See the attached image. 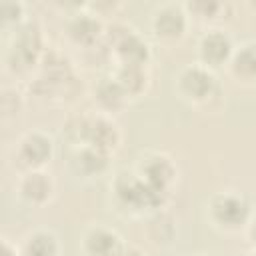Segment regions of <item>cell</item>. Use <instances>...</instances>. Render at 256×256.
Instances as JSON below:
<instances>
[{"mask_svg":"<svg viewBox=\"0 0 256 256\" xmlns=\"http://www.w3.org/2000/svg\"><path fill=\"white\" fill-rule=\"evenodd\" d=\"M246 234H248V244L252 248V256H256V216H252V220L248 222Z\"/></svg>","mask_w":256,"mask_h":256,"instance_id":"21","label":"cell"},{"mask_svg":"<svg viewBox=\"0 0 256 256\" xmlns=\"http://www.w3.org/2000/svg\"><path fill=\"white\" fill-rule=\"evenodd\" d=\"M124 240L114 228L104 224H92L84 230L80 238V252L82 256H118L124 248Z\"/></svg>","mask_w":256,"mask_h":256,"instance_id":"12","label":"cell"},{"mask_svg":"<svg viewBox=\"0 0 256 256\" xmlns=\"http://www.w3.org/2000/svg\"><path fill=\"white\" fill-rule=\"evenodd\" d=\"M14 156L22 172L42 170L54 156V140L44 130H28L20 136Z\"/></svg>","mask_w":256,"mask_h":256,"instance_id":"7","label":"cell"},{"mask_svg":"<svg viewBox=\"0 0 256 256\" xmlns=\"http://www.w3.org/2000/svg\"><path fill=\"white\" fill-rule=\"evenodd\" d=\"M2 22L4 26H14L18 28L24 24V4L22 2H2Z\"/></svg>","mask_w":256,"mask_h":256,"instance_id":"20","label":"cell"},{"mask_svg":"<svg viewBox=\"0 0 256 256\" xmlns=\"http://www.w3.org/2000/svg\"><path fill=\"white\" fill-rule=\"evenodd\" d=\"M0 254L2 256H22L20 254V246L12 244L8 238H2V252Z\"/></svg>","mask_w":256,"mask_h":256,"instance_id":"22","label":"cell"},{"mask_svg":"<svg viewBox=\"0 0 256 256\" xmlns=\"http://www.w3.org/2000/svg\"><path fill=\"white\" fill-rule=\"evenodd\" d=\"M234 42L232 38L218 26L208 28L206 32L200 34L198 42H196V54H198V62L204 64L206 68L214 70L220 66H226L232 58L234 52Z\"/></svg>","mask_w":256,"mask_h":256,"instance_id":"8","label":"cell"},{"mask_svg":"<svg viewBox=\"0 0 256 256\" xmlns=\"http://www.w3.org/2000/svg\"><path fill=\"white\" fill-rule=\"evenodd\" d=\"M206 216L212 228L220 232H238L252 220V206L248 198L236 190H222L210 196Z\"/></svg>","mask_w":256,"mask_h":256,"instance_id":"2","label":"cell"},{"mask_svg":"<svg viewBox=\"0 0 256 256\" xmlns=\"http://www.w3.org/2000/svg\"><path fill=\"white\" fill-rule=\"evenodd\" d=\"M112 78L120 84V88L128 94V98H138L148 90V70L146 66H130V64H116Z\"/></svg>","mask_w":256,"mask_h":256,"instance_id":"18","label":"cell"},{"mask_svg":"<svg viewBox=\"0 0 256 256\" xmlns=\"http://www.w3.org/2000/svg\"><path fill=\"white\" fill-rule=\"evenodd\" d=\"M114 194L116 202L124 206L126 210H134L136 214H142L146 208L156 210L162 208L168 192L156 190L148 182H144L136 172H120L114 180Z\"/></svg>","mask_w":256,"mask_h":256,"instance_id":"4","label":"cell"},{"mask_svg":"<svg viewBox=\"0 0 256 256\" xmlns=\"http://www.w3.org/2000/svg\"><path fill=\"white\" fill-rule=\"evenodd\" d=\"M244 256H248V254H244Z\"/></svg>","mask_w":256,"mask_h":256,"instance_id":"25","label":"cell"},{"mask_svg":"<svg viewBox=\"0 0 256 256\" xmlns=\"http://www.w3.org/2000/svg\"><path fill=\"white\" fill-rule=\"evenodd\" d=\"M174 90L182 102L198 110H212L220 104L222 86L214 74V70L204 64H188L178 70L174 78Z\"/></svg>","mask_w":256,"mask_h":256,"instance_id":"1","label":"cell"},{"mask_svg":"<svg viewBox=\"0 0 256 256\" xmlns=\"http://www.w3.org/2000/svg\"><path fill=\"white\" fill-rule=\"evenodd\" d=\"M44 46H42V30L36 20H26L18 28H14L12 44L6 52V66L14 74H24L40 64Z\"/></svg>","mask_w":256,"mask_h":256,"instance_id":"3","label":"cell"},{"mask_svg":"<svg viewBox=\"0 0 256 256\" xmlns=\"http://www.w3.org/2000/svg\"><path fill=\"white\" fill-rule=\"evenodd\" d=\"M190 24V16L184 8V4L166 2L154 8L150 14V30L156 40L172 44L184 38Z\"/></svg>","mask_w":256,"mask_h":256,"instance_id":"6","label":"cell"},{"mask_svg":"<svg viewBox=\"0 0 256 256\" xmlns=\"http://www.w3.org/2000/svg\"><path fill=\"white\" fill-rule=\"evenodd\" d=\"M226 68L238 84H256V40L236 46Z\"/></svg>","mask_w":256,"mask_h":256,"instance_id":"15","label":"cell"},{"mask_svg":"<svg viewBox=\"0 0 256 256\" xmlns=\"http://www.w3.org/2000/svg\"><path fill=\"white\" fill-rule=\"evenodd\" d=\"M188 16H194L198 20L204 22H218L220 20V12L228 8V4L222 2H214V0H194V2H186L184 4Z\"/></svg>","mask_w":256,"mask_h":256,"instance_id":"19","label":"cell"},{"mask_svg":"<svg viewBox=\"0 0 256 256\" xmlns=\"http://www.w3.org/2000/svg\"><path fill=\"white\" fill-rule=\"evenodd\" d=\"M22 256H60L62 246L58 236L48 228H36L28 232L20 244Z\"/></svg>","mask_w":256,"mask_h":256,"instance_id":"17","label":"cell"},{"mask_svg":"<svg viewBox=\"0 0 256 256\" xmlns=\"http://www.w3.org/2000/svg\"><path fill=\"white\" fill-rule=\"evenodd\" d=\"M118 256H144V252L134 244H124V248L120 250Z\"/></svg>","mask_w":256,"mask_h":256,"instance_id":"23","label":"cell"},{"mask_svg":"<svg viewBox=\"0 0 256 256\" xmlns=\"http://www.w3.org/2000/svg\"><path fill=\"white\" fill-rule=\"evenodd\" d=\"M134 172L144 182H148L150 186H154L156 190H162V192H168V188L172 186V182L176 180V174H178L172 158L162 152H148L146 156H142L138 162V168Z\"/></svg>","mask_w":256,"mask_h":256,"instance_id":"11","label":"cell"},{"mask_svg":"<svg viewBox=\"0 0 256 256\" xmlns=\"http://www.w3.org/2000/svg\"><path fill=\"white\" fill-rule=\"evenodd\" d=\"M120 140H122V134L118 130V124L112 120V116H106L100 112H96L94 116H84L82 144H90L94 148H100L112 154L120 146Z\"/></svg>","mask_w":256,"mask_h":256,"instance_id":"9","label":"cell"},{"mask_svg":"<svg viewBox=\"0 0 256 256\" xmlns=\"http://www.w3.org/2000/svg\"><path fill=\"white\" fill-rule=\"evenodd\" d=\"M108 160H110L108 152L94 148L90 144H82V146H74V152L70 156V168L76 176L98 178L108 170Z\"/></svg>","mask_w":256,"mask_h":256,"instance_id":"14","label":"cell"},{"mask_svg":"<svg viewBox=\"0 0 256 256\" xmlns=\"http://www.w3.org/2000/svg\"><path fill=\"white\" fill-rule=\"evenodd\" d=\"M198 256H218V254H212V252H204V254H198Z\"/></svg>","mask_w":256,"mask_h":256,"instance_id":"24","label":"cell"},{"mask_svg":"<svg viewBox=\"0 0 256 256\" xmlns=\"http://www.w3.org/2000/svg\"><path fill=\"white\" fill-rule=\"evenodd\" d=\"M54 190H56V184L44 168L42 170H26L20 174V178L16 182V194L20 196V200L34 208L46 206L52 200Z\"/></svg>","mask_w":256,"mask_h":256,"instance_id":"10","label":"cell"},{"mask_svg":"<svg viewBox=\"0 0 256 256\" xmlns=\"http://www.w3.org/2000/svg\"><path fill=\"white\" fill-rule=\"evenodd\" d=\"M64 28H66V36L82 48H94L98 38L104 36V26L100 18L94 12H90L86 4L68 16Z\"/></svg>","mask_w":256,"mask_h":256,"instance_id":"13","label":"cell"},{"mask_svg":"<svg viewBox=\"0 0 256 256\" xmlns=\"http://www.w3.org/2000/svg\"><path fill=\"white\" fill-rule=\"evenodd\" d=\"M104 42L108 44L116 64L130 66H146L150 60V46L140 32L130 28L128 24L114 22L104 32Z\"/></svg>","mask_w":256,"mask_h":256,"instance_id":"5","label":"cell"},{"mask_svg":"<svg viewBox=\"0 0 256 256\" xmlns=\"http://www.w3.org/2000/svg\"><path fill=\"white\" fill-rule=\"evenodd\" d=\"M94 102H96L100 114L112 116V114L122 112V110L128 106L130 98H128V94L120 88V84L110 76V78H102V80L94 86Z\"/></svg>","mask_w":256,"mask_h":256,"instance_id":"16","label":"cell"}]
</instances>
